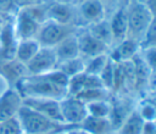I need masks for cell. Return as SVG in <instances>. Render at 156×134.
<instances>
[{
	"mask_svg": "<svg viewBox=\"0 0 156 134\" xmlns=\"http://www.w3.org/2000/svg\"><path fill=\"white\" fill-rule=\"evenodd\" d=\"M52 1H57V2H67V4H73L72 0H52Z\"/></svg>",
	"mask_w": 156,
	"mask_h": 134,
	"instance_id": "37",
	"label": "cell"
},
{
	"mask_svg": "<svg viewBox=\"0 0 156 134\" xmlns=\"http://www.w3.org/2000/svg\"><path fill=\"white\" fill-rule=\"evenodd\" d=\"M46 16H48V19L50 21H54L61 24L74 26L73 23L76 19V10L73 7V4L52 1L50 5H48Z\"/></svg>",
	"mask_w": 156,
	"mask_h": 134,
	"instance_id": "13",
	"label": "cell"
},
{
	"mask_svg": "<svg viewBox=\"0 0 156 134\" xmlns=\"http://www.w3.org/2000/svg\"><path fill=\"white\" fill-rule=\"evenodd\" d=\"M73 128V127H72ZM69 130V129H68ZM68 130H65V132H60V133H55V134H68Z\"/></svg>",
	"mask_w": 156,
	"mask_h": 134,
	"instance_id": "40",
	"label": "cell"
},
{
	"mask_svg": "<svg viewBox=\"0 0 156 134\" xmlns=\"http://www.w3.org/2000/svg\"><path fill=\"white\" fill-rule=\"evenodd\" d=\"M21 105L22 96L16 90V88H10L4 91L0 95V122L15 117Z\"/></svg>",
	"mask_w": 156,
	"mask_h": 134,
	"instance_id": "14",
	"label": "cell"
},
{
	"mask_svg": "<svg viewBox=\"0 0 156 134\" xmlns=\"http://www.w3.org/2000/svg\"><path fill=\"white\" fill-rule=\"evenodd\" d=\"M74 6L77 7L76 16L78 15L82 19V24L79 27H85L106 18L105 4L100 0H84Z\"/></svg>",
	"mask_w": 156,
	"mask_h": 134,
	"instance_id": "8",
	"label": "cell"
},
{
	"mask_svg": "<svg viewBox=\"0 0 156 134\" xmlns=\"http://www.w3.org/2000/svg\"><path fill=\"white\" fill-rule=\"evenodd\" d=\"M82 1H84V0H72L73 5H77V4H79V2H82Z\"/></svg>",
	"mask_w": 156,
	"mask_h": 134,
	"instance_id": "39",
	"label": "cell"
},
{
	"mask_svg": "<svg viewBox=\"0 0 156 134\" xmlns=\"http://www.w3.org/2000/svg\"><path fill=\"white\" fill-rule=\"evenodd\" d=\"M138 1H140V2H145L146 0H138Z\"/></svg>",
	"mask_w": 156,
	"mask_h": 134,
	"instance_id": "42",
	"label": "cell"
},
{
	"mask_svg": "<svg viewBox=\"0 0 156 134\" xmlns=\"http://www.w3.org/2000/svg\"><path fill=\"white\" fill-rule=\"evenodd\" d=\"M39 48H40V44L35 38L20 39L17 40V44L15 48V58L17 60V62L26 66L32 60V57L37 54Z\"/></svg>",
	"mask_w": 156,
	"mask_h": 134,
	"instance_id": "18",
	"label": "cell"
},
{
	"mask_svg": "<svg viewBox=\"0 0 156 134\" xmlns=\"http://www.w3.org/2000/svg\"><path fill=\"white\" fill-rule=\"evenodd\" d=\"M110 57H108V52L106 54H101V55H96L94 57L87 58L85 60V68L84 72L88 74H93V76H100V73L102 72V69L105 68L106 63L108 62Z\"/></svg>",
	"mask_w": 156,
	"mask_h": 134,
	"instance_id": "23",
	"label": "cell"
},
{
	"mask_svg": "<svg viewBox=\"0 0 156 134\" xmlns=\"http://www.w3.org/2000/svg\"><path fill=\"white\" fill-rule=\"evenodd\" d=\"M101 86H102V83L98 76H93V74H88L85 72H82L77 76L68 78L67 95L76 96L83 90L93 89V88H101Z\"/></svg>",
	"mask_w": 156,
	"mask_h": 134,
	"instance_id": "16",
	"label": "cell"
},
{
	"mask_svg": "<svg viewBox=\"0 0 156 134\" xmlns=\"http://www.w3.org/2000/svg\"><path fill=\"white\" fill-rule=\"evenodd\" d=\"M110 101H111V112L108 119L112 125V129L116 132L121 125V123L124 121V118L136 107V105H134L130 101V99L127 97V95H122V94H118V96L113 99L111 97Z\"/></svg>",
	"mask_w": 156,
	"mask_h": 134,
	"instance_id": "11",
	"label": "cell"
},
{
	"mask_svg": "<svg viewBox=\"0 0 156 134\" xmlns=\"http://www.w3.org/2000/svg\"><path fill=\"white\" fill-rule=\"evenodd\" d=\"M115 74H116V62H113L111 58L108 60V62L106 63L105 68L102 69V72L100 73L99 78L102 83V86L106 88L107 90H110L112 93L113 90V84H115Z\"/></svg>",
	"mask_w": 156,
	"mask_h": 134,
	"instance_id": "26",
	"label": "cell"
},
{
	"mask_svg": "<svg viewBox=\"0 0 156 134\" xmlns=\"http://www.w3.org/2000/svg\"><path fill=\"white\" fill-rule=\"evenodd\" d=\"M100 1H102L104 4H106V2H115V1H118V0H100Z\"/></svg>",
	"mask_w": 156,
	"mask_h": 134,
	"instance_id": "38",
	"label": "cell"
},
{
	"mask_svg": "<svg viewBox=\"0 0 156 134\" xmlns=\"http://www.w3.org/2000/svg\"><path fill=\"white\" fill-rule=\"evenodd\" d=\"M136 111L144 121H155L156 118V104L151 101H143L136 105Z\"/></svg>",
	"mask_w": 156,
	"mask_h": 134,
	"instance_id": "28",
	"label": "cell"
},
{
	"mask_svg": "<svg viewBox=\"0 0 156 134\" xmlns=\"http://www.w3.org/2000/svg\"><path fill=\"white\" fill-rule=\"evenodd\" d=\"M140 56L150 72L156 71V46H149L140 49Z\"/></svg>",
	"mask_w": 156,
	"mask_h": 134,
	"instance_id": "30",
	"label": "cell"
},
{
	"mask_svg": "<svg viewBox=\"0 0 156 134\" xmlns=\"http://www.w3.org/2000/svg\"><path fill=\"white\" fill-rule=\"evenodd\" d=\"M68 77L57 68L43 74H27L17 82L16 90L24 97H49L61 100L67 95Z\"/></svg>",
	"mask_w": 156,
	"mask_h": 134,
	"instance_id": "1",
	"label": "cell"
},
{
	"mask_svg": "<svg viewBox=\"0 0 156 134\" xmlns=\"http://www.w3.org/2000/svg\"><path fill=\"white\" fill-rule=\"evenodd\" d=\"M0 134H23L16 116L0 122Z\"/></svg>",
	"mask_w": 156,
	"mask_h": 134,
	"instance_id": "29",
	"label": "cell"
},
{
	"mask_svg": "<svg viewBox=\"0 0 156 134\" xmlns=\"http://www.w3.org/2000/svg\"><path fill=\"white\" fill-rule=\"evenodd\" d=\"M144 119L136 111V107L124 118V121L121 123L118 129L116 130L117 134H141Z\"/></svg>",
	"mask_w": 156,
	"mask_h": 134,
	"instance_id": "20",
	"label": "cell"
},
{
	"mask_svg": "<svg viewBox=\"0 0 156 134\" xmlns=\"http://www.w3.org/2000/svg\"><path fill=\"white\" fill-rule=\"evenodd\" d=\"M107 134H117V132L113 130V132H110V133H107Z\"/></svg>",
	"mask_w": 156,
	"mask_h": 134,
	"instance_id": "41",
	"label": "cell"
},
{
	"mask_svg": "<svg viewBox=\"0 0 156 134\" xmlns=\"http://www.w3.org/2000/svg\"><path fill=\"white\" fill-rule=\"evenodd\" d=\"M13 6H16L13 0H0V11H2V12L10 11Z\"/></svg>",
	"mask_w": 156,
	"mask_h": 134,
	"instance_id": "32",
	"label": "cell"
},
{
	"mask_svg": "<svg viewBox=\"0 0 156 134\" xmlns=\"http://www.w3.org/2000/svg\"><path fill=\"white\" fill-rule=\"evenodd\" d=\"M76 28L77 27L72 24H61V23L48 19L44 23H41L35 39L38 40L40 46L54 48L67 35L76 32Z\"/></svg>",
	"mask_w": 156,
	"mask_h": 134,
	"instance_id": "4",
	"label": "cell"
},
{
	"mask_svg": "<svg viewBox=\"0 0 156 134\" xmlns=\"http://www.w3.org/2000/svg\"><path fill=\"white\" fill-rule=\"evenodd\" d=\"M78 99H80L84 104L96 101V100H107L111 97V91L106 88H93L80 91L78 95H76Z\"/></svg>",
	"mask_w": 156,
	"mask_h": 134,
	"instance_id": "25",
	"label": "cell"
},
{
	"mask_svg": "<svg viewBox=\"0 0 156 134\" xmlns=\"http://www.w3.org/2000/svg\"><path fill=\"white\" fill-rule=\"evenodd\" d=\"M149 46H156V17H152L140 40V49Z\"/></svg>",
	"mask_w": 156,
	"mask_h": 134,
	"instance_id": "27",
	"label": "cell"
},
{
	"mask_svg": "<svg viewBox=\"0 0 156 134\" xmlns=\"http://www.w3.org/2000/svg\"><path fill=\"white\" fill-rule=\"evenodd\" d=\"M110 99H107V100H96V101H91V102L85 104L88 115L94 116V117L108 118L110 112H111V101H110Z\"/></svg>",
	"mask_w": 156,
	"mask_h": 134,
	"instance_id": "24",
	"label": "cell"
},
{
	"mask_svg": "<svg viewBox=\"0 0 156 134\" xmlns=\"http://www.w3.org/2000/svg\"><path fill=\"white\" fill-rule=\"evenodd\" d=\"M126 12H127V38L140 40L152 19V15L147 10L144 2L138 0H126Z\"/></svg>",
	"mask_w": 156,
	"mask_h": 134,
	"instance_id": "3",
	"label": "cell"
},
{
	"mask_svg": "<svg viewBox=\"0 0 156 134\" xmlns=\"http://www.w3.org/2000/svg\"><path fill=\"white\" fill-rule=\"evenodd\" d=\"M108 23H110V28L113 38V45L123 40L124 38H127L128 24H127V12H126L124 1H122V4L116 7L113 13L108 18Z\"/></svg>",
	"mask_w": 156,
	"mask_h": 134,
	"instance_id": "15",
	"label": "cell"
},
{
	"mask_svg": "<svg viewBox=\"0 0 156 134\" xmlns=\"http://www.w3.org/2000/svg\"><path fill=\"white\" fill-rule=\"evenodd\" d=\"M155 122H156V118H155Z\"/></svg>",
	"mask_w": 156,
	"mask_h": 134,
	"instance_id": "44",
	"label": "cell"
},
{
	"mask_svg": "<svg viewBox=\"0 0 156 134\" xmlns=\"http://www.w3.org/2000/svg\"><path fill=\"white\" fill-rule=\"evenodd\" d=\"M54 50H55V54H56V57H57L58 62H62V61L80 56L79 55V46H78V39H77L76 32L71 33L65 39H62L58 44H56L54 46Z\"/></svg>",
	"mask_w": 156,
	"mask_h": 134,
	"instance_id": "17",
	"label": "cell"
},
{
	"mask_svg": "<svg viewBox=\"0 0 156 134\" xmlns=\"http://www.w3.org/2000/svg\"><path fill=\"white\" fill-rule=\"evenodd\" d=\"M78 127L88 134H107L110 132H113L108 118L94 117L89 115L82 121Z\"/></svg>",
	"mask_w": 156,
	"mask_h": 134,
	"instance_id": "19",
	"label": "cell"
},
{
	"mask_svg": "<svg viewBox=\"0 0 156 134\" xmlns=\"http://www.w3.org/2000/svg\"><path fill=\"white\" fill-rule=\"evenodd\" d=\"M76 35L78 39L79 55L84 60L94 57L96 55L106 54L110 50L108 46H106L104 43H101L99 39H96L94 35H91L87 27H77Z\"/></svg>",
	"mask_w": 156,
	"mask_h": 134,
	"instance_id": "7",
	"label": "cell"
},
{
	"mask_svg": "<svg viewBox=\"0 0 156 134\" xmlns=\"http://www.w3.org/2000/svg\"><path fill=\"white\" fill-rule=\"evenodd\" d=\"M68 134H88V133H85V132H83L78 125L77 127H73V128H71L69 130H68Z\"/></svg>",
	"mask_w": 156,
	"mask_h": 134,
	"instance_id": "36",
	"label": "cell"
},
{
	"mask_svg": "<svg viewBox=\"0 0 156 134\" xmlns=\"http://www.w3.org/2000/svg\"><path fill=\"white\" fill-rule=\"evenodd\" d=\"M57 57L54 48L40 46L37 54L32 57V60L26 65L27 74H43L50 71L56 69L57 67Z\"/></svg>",
	"mask_w": 156,
	"mask_h": 134,
	"instance_id": "5",
	"label": "cell"
},
{
	"mask_svg": "<svg viewBox=\"0 0 156 134\" xmlns=\"http://www.w3.org/2000/svg\"><path fill=\"white\" fill-rule=\"evenodd\" d=\"M141 134H156V122L155 121H145L143 125Z\"/></svg>",
	"mask_w": 156,
	"mask_h": 134,
	"instance_id": "31",
	"label": "cell"
},
{
	"mask_svg": "<svg viewBox=\"0 0 156 134\" xmlns=\"http://www.w3.org/2000/svg\"><path fill=\"white\" fill-rule=\"evenodd\" d=\"M56 68H57L60 72H62L66 77L71 78V77H73V76H77V74H79V73L84 72V68H85V60H84L82 56H78V57H74V58H69V60L58 62Z\"/></svg>",
	"mask_w": 156,
	"mask_h": 134,
	"instance_id": "22",
	"label": "cell"
},
{
	"mask_svg": "<svg viewBox=\"0 0 156 134\" xmlns=\"http://www.w3.org/2000/svg\"><path fill=\"white\" fill-rule=\"evenodd\" d=\"M60 110L63 122L69 125H79L88 116L87 105L73 95H66L60 100Z\"/></svg>",
	"mask_w": 156,
	"mask_h": 134,
	"instance_id": "6",
	"label": "cell"
},
{
	"mask_svg": "<svg viewBox=\"0 0 156 134\" xmlns=\"http://www.w3.org/2000/svg\"><path fill=\"white\" fill-rule=\"evenodd\" d=\"M144 4L152 15V17H156V0H146Z\"/></svg>",
	"mask_w": 156,
	"mask_h": 134,
	"instance_id": "35",
	"label": "cell"
},
{
	"mask_svg": "<svg viewBox=\"0 0 156 134\" xmlns=\"http://www.w3.org/2000/svg\"><path fill=\"white\" fill-rule=\"evenodd\" d=\"M147 86L150 89H152L154 91H156V71L150 72L149 74V80H147Z\"/></svg>",
	"mask_w": 156,
	"mask_h": 134,
	"instance_id": "34",
	"label": "cell"
},
{
	"mask_svg": "<svg viewBox=\"0 0 156 134\" xmlns=\"http://www.w3.org/2000/svg\"><path fill=\"white\" fill-rule=\"evenodd\" d=\"M118 1H126V0H118Z\"/></svg>",
	"mask_w": 156,
	"mask_h": 134,
	"instance_id": "43",
	"label": "cell"
},
{
	"mask_svg": "<svg viewBox=\"0 0 156 134\" xmlns=\"http://www.w3.org/2000/svg\"><path fill=\"white\" fill-rule=\"evenodd\" d=\"M40 26L41 24L29 13V11L26 7H21V10H18V12H17L13 30H15L16 38L18 40L20 39H29V38L37 37Z\"/></svg>",
	"mask_w": 156,
	"mask_h": 134,
	"instance_id": "10",
	"label": "cell"
},
{
	"mask_svg": "<svg viewBox=\"0 0 156 134\" xmlns=\"http://www.w3.org/2000/svg\"><path fill=\"white\" fill-rule=\"evenodd\" d=\"M140 52V44L139 41L130 39V38H124L123 40L116 43L112 48L108 50V57L116 62H126L133 60L138 54Z\"/></svg>",
	"mask_w": 156,
	"mask_h": 134,
	"instance_id": "12",
	"label": "cell"
},
{
	"mask_svg": "<svg viewBox=\"0 0 156 134\" xmlns=\"http://www.w3.org/2000/svg\"><path fill=\"white\" fill-rule=\"evenodd\" d=\"M16 117L23 134H55L77 127L50 119L24 104L20 106Z\"/></svg>",
	"mask_w": 156,
	"mask_h": 134,
	"instance_id": "2",
	"label": "cell"
},
{
	"mask_svg": "<svg viewBox=\"0 0 156 134\" xmlns=\"http://www.w3.org/2000/svg\"><path fill=\"white\" fill-rule=\"evenodd\" d=\"M22 104L29 106L30 108L38 111L39 113L46 116L50 119L65 123L61 116L60 100L49 97H24L22 99Z\"/></svg>",
	"mask_w": 156,
	"mask_h": 134,
	"instance_id": "9",
	"label": "cell"
},
{
	"mask_svg": "<svg viewBox=\"0 0 156 134\" xmlns=\"http://www.w3.org/2000/svg\"><path fill=\"white\" fill-rule=\"evenodd\" d=\"M85 27L88 28V30L90 32L91 35H94L96 39H99L101 43H104L106 46H108V48L113 46V38H112L108 19L104 18L99 22L91 23V24L85 26Z\"/></svg>",
	"mask_w": 156,
	"mask_h": 134,
	"instance_id": "21",
	"label": "cell"
},
{
	"mask_svg": "<svg viewBox=\"0 0 156 134\" xmlns=\"http://www.w3.org/2000/svg\"><path fill=\"white\" fill-rule=\"evenodd\" d=\"M13 2L18 7H27V6H30L34 4H39L40 1L39 0H13Z\"/></svg>",
	"mask_w": 156,
	"mask_h": 134,
	"instance_id": "33",
	"label": "cell"
}]
</instances>
